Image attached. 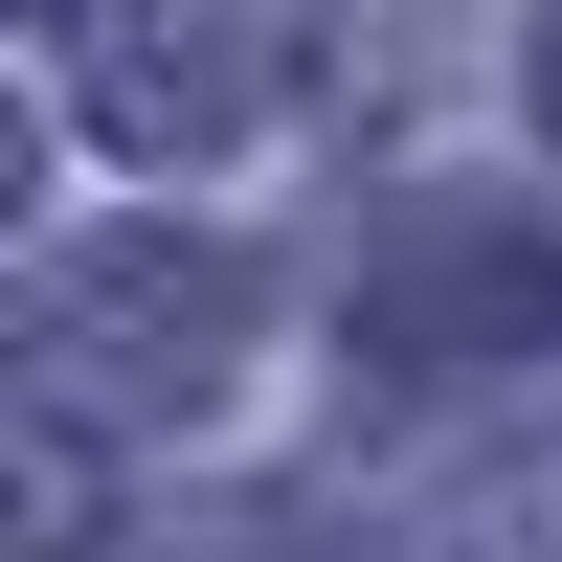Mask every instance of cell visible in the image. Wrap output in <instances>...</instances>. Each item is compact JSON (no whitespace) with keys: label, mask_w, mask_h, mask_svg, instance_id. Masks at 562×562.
Wrapping results in <instances>:
<instances>
[{"label":"cell","mask_w":562,"mask_h":562,"mask_svg":"<svg viewBox=\"0 0 562 562\" xmlns=\"http://www.w3.org/2000/svg\"><path fill=\"white\" fill-rule=\"evenodd\" d=\"M0 225H23V113H0Z\"/></svg>","instance_id":"277c9868"},{"label":"cell","mask_w":562,"mask_h":562,"mask_svg":"<svg viewBox=\"0 0 562 562\" xmlns=\"http://www.w3.org/2000/svg\"><path fill=\"white\" fill-rule=\"evenodd\" d=\"M562 315V248L518 203H405L383 270H360V360H405V383H450V360H540Z\"/></svg>","instance_id":"3957f363"},{"label":"cell","mask_w":562,"mask_h":562,"mask_svg":"<svg viewBox=\"0 0 562 562\" xmlns=\"http://www.w3.org/2000/svg\"><path fill=\"white\" fill-rule=\"evenodd\" d=\"M0 360H23V405H68V428H180V405L248 360V270L180 248V225H113V248H68L0 315Z\"/></svg>","instance_id":"6da1fadb"},{"label":"cell","mask_w":562,"mask_h":562,"mask_svg":"<svg viewBox=\"0 0 562 562\" xmlns=\"http://www.w3.org/2000/svg\"><path fill=\"white\" fill-rule=\"evenodd\" d=\"M0 562H23V518H0Z\"/></svg>","instance_id":"5b68a950"},{"label":"cell","mask_w":562,"mask_h":562,"mask_svg":"<svg viewBox=\"0 0 562 562\" xmlns=\"http://www.w3.org/2000/svg\"><path fill=\"white\" fill-rule=\"evenodd\" d=\"M68 90L113 158H225L293 90V23L270 0H68Z\"/></svg>","instance_id":"7a4b0ae2"}]
</instances>
